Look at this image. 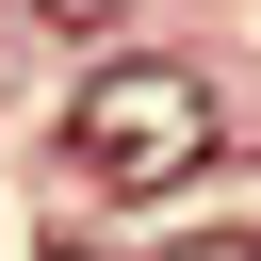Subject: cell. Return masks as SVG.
<instances>
[{"label":"cell","mask_w":261,"mask_h":261,"mask_svg":"<svg viewBox=\"0 0 261 261\" xmlns=\"http://www.w3.org/2000/svg\"><path fill=\"white\" fill-rule=\"evenodd\" d=\"M65 147H82V179H114V196H163V179H196V163L228 147V98H212L196 65L130 49V65H98V82L65 98Z\"/></svg>","instance_id":"cell-1"},{"label":"cell","mask_w":261,"mask_h":261,"mask_svg":"<svg viewBox=\"0 0 261 261\" xmlns=\"http://www.w3.org/2000/svg\"><path fill=\"white\" fill-rule=\"evenodd\" d=\"M163 261H261V228H179Z\"/></svg>","instance_id":"cell-2"},{"label":"cell","mask_w":261,"mask_h":261,"mask_svg":"<svg viewBox=\"0 0 261 261\" xmlns=\"http://www.w3.org/2000/svg\"><path fill=\"white\" fill-rule=\"evenodd\" d=\"M49 261H130V245H114V228H49Z\"/></svg>","instance_id":"cell-3"},{"label":"cell","mask_w":261,"mask_h":261,"mask_svg":"<svg viewBox=\"0 0 261 261\" xmlns=\"http://www.w3.org/2000/svg\"><path fill=\"white\" fill-rule=\"evenodd\" d=\"M49 33H114V0H49Z\"/></svg>","instance_id":"cell-4"}]
</instances>
